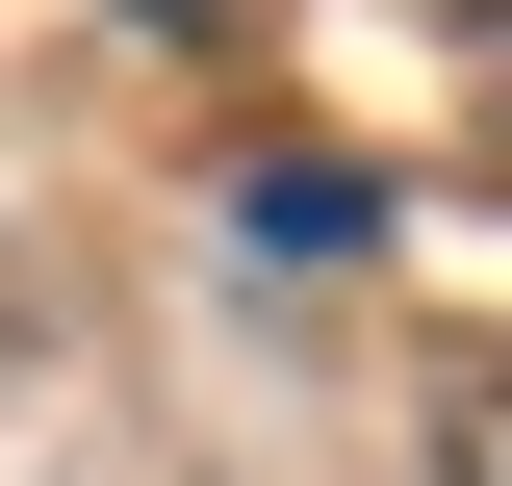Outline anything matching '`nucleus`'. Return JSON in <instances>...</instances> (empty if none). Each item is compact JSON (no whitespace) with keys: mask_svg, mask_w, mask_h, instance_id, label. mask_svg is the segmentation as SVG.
Returning a JSON list of instances; mask_svg holds the SVG:
<instances>
[{"mask_svg":"<svg viewBox=\"0 0 512 486\" xmlns=\"http://www.w3.org/2000/svg\"><path fill=\"white\" fill-rule=\"evenodd\" d=\"M461 486H512V384H487V410H461Z\"/></svg>","mask_w":512,"mask_h":486,"instance_id":"nucleus-1","label":"nucleus"}]
</instances>
